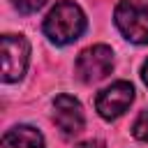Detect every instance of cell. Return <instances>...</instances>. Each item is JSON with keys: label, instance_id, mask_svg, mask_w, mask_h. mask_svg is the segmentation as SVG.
I'll return each instance as SVG.
<instances>
[{"label": "cell", "instance_id": "6da1fadb", "mask_svg": "<svg viewBox=\"0 0 148 148\" xmlns=\"http://www.w3.org/2000/svg\"><path fill=\"white\" fill-rule=\"evenodd\" d=\"M83 30H86V14L76 2L69 0L58 2L44 18V35L58 46L76 42L83 35Z\"/></svg>", "mask_w": 148, "mask_h": 148}, {"label": "cell", "instance_id": "7a4b0ae2", "mask_svg": "<svg viewBox=\"0 0 148 148\" xmlns=\"http://www.w3.org/2000/svg\"><path fill=\"white\" fill-rule=\"evenodd\" d=\"M113 18L125 39L148 44V5L143 0H120Z\"/></svg>", "mask_w": 148, "mask_h": 148}, {"label": "cell", "instance_id": "3957f363", "mask_svg": "<svg viewBox=\"0 0 148 148\" xmlns=\"http://www.w3.org/2000/svg\"><path fill=\"white\" fill-rule=\"evenodd\" d=\"M76 76L83 83H97L106 79L113 69V51L106 44H95L88 46L86 51L79 53L76 58Z\"/></svg>", "mask_w": 148, "mask_h": 148}, {"label": "cell", "instance_id": "277c9868", "mask_svg": "<svg viewBox=\"0 0 148 148\" xmlns=\"http://www.w3.org/2000/svg\"><path fill=\"white\" fill-rule=\"evenodd\" d=\"M0 53H2V81H7V83L18 81L25 74L28 58H30L28 39L23 35H2Z\"/></svg>", "mask_w": 148, "mask_h": 148}, {"label": "cell", "instance_id": "5b68a950", "mask_svg": "<svg viewBox=\"0 0 148 148\" xmlns=\"http://www.w3.org/2000/svg\"><path fill=\"white\" fill-rule=\"evenodd\" d=\"M134 102V88L127 81H116L111 86H106L104 90H99L97 99H95V109L104 120H116L120 118L130 104Z\"/></svg>", "mask_w": 148, "mask_h": 148}, {"label": "cell", "instance_id": "8992f818", "mask_svg": "<svg viewBox=\"0 0 148 148\" xmlns=\"http://www.w3.org/2000/svg\"><path fill=\"white\" fill-rule=\"evenodd\" d=\"M53 120L65 136H76L83 130V109L72 95H58L53 99Z\"/></svg>", "mask_w": 148, "mask_h": 148}, {"label": "cell", "instance_id": "52a82bcc", "mask_svg": "<svg viewBox=\"0 0 148 148\" xmlns=\"http://www.w3.org/2000/svg\"><path fill=\"white\" fill-rule=\"evenodd\" d=\"M0 148H44V136L30 125H18L2 136Z\"/></svg>", "mask_w": 148, "mask_h": 148}, {"label": "cell", "instance_id": "ba28073f", "mask_svg": "<svg viewBox=\"0 0 148 148\" xmlns=\"http://www.w3.org/2000/svg\"><path fill=\"white\" fill-rule=\"evenodd\" d=\"M132 134H134V139H139V141H148V109L136 116V120H134V125H132Z\"/></svg>", "mask_w": 148, "mask_h": 148}, {"label": "cell", "instance_id": "9c48e42d", "mask_svg": "<svg viewBox=\"0 0 148 148\" xmlns=\"http://www.w3.org/2000/svg\"><path fill=\"white\" fill-rule=\"evenodd\" d=\"M12 5L21 14H35V12H39L46 5V0H12Z\"/></svg>", "mask_w": 148, "mask_h": 148}, {"label": "cell", "instance_id": "30bf717a", "mask_svg": "<svg viewBox=\"0 0 148 148\" xmlns=\"http://www.w3.org/2000/svg\"><path fill=\"white\" fill-rule=\"evenodd\" d=\"M76 148H104V143H102V141H97V139H95V141L90 139V141H83V143H79Z\"/></svg>", "mask_w": 148, "mask_h": 148}, {"label": "cell", "instance_id": "8fae6325", "mask_svg": "<svg viewBox=\"0 0 148 148\" xmlns=\"http://www.w3.org/2000/svg\"><path fill=\"white\" fill-rule=\"evenodd\" d=\"M141 79H143V83L148 86V60L143 62V67H141Z\"/></svg>", "mask_w": 148, "mask_h": 148}]
</instances>
